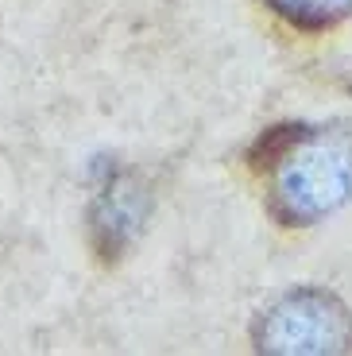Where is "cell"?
Here are the masks:
<instances>
[{"instance_id": "2", "label": "cell", "mask_w": 352, "mask_h": 356, "mask_svg": "<svg viewBox=\"0 0 352 356\" xmlns=\"http://www.w3.org/2000/svg\"><path fill=\"white\" fill-rule=\"evenodd\" d=\"M259 353L275 356H326L352 348V314L337 294L321 286H298L259 314L252 330Z\"/></svg>"}, {"instance_id": "1", "label": "cell", "mask_w": 352, "mask_h": 356, "mask_svg": "<svg viewBox=\"0 0 352 356\" xmlns=\"http://www.w3.org/2000/svg\"><path fill=\"white\" fill-rule=\"evenodd\" d=\"M248 163L271 175V213L282 225H317L352 197L349 128L275 124L259 136Z\"/></svg>"}, {"instance_id": "4", "label": "cell", "mask_w": 352, "mask_h": 356, "mask_svg": "<svg viewBox=\"0 0 352 356\" xmlns=\"http://www.w3.org/2000/svg\"><path fill=\"white\" fill-rule=\"evenodd\" d=\"M264 4L302 31H321L352 16V0H264Z\"/></svg>"}, {"instance_id": "3", "label": "cell", "mask_w": 352, "mask_h": 356, "mask_svg": "<svg viewBox=\"0 0 352 356\" xmlns=\"http://www.w3.org/2000/svg\"><path fill=\"white\" fill-rule=\"evenodd\" d=\"M151 213V190L136 170H116L89 205V241L105 264L120 259L143 232Z\"/></svg>"}]
</instances>
